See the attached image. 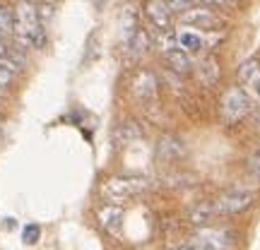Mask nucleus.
<instances>
[{"mask_svg": "<svg viewBox=\"0 0 260 250\" xmlns=\"http://www.w3.org/2000/svg\"><path fill=\"white\" fill-rule=\"evenodd\" d=\"M253 202V193L251 190H243V188H234V190H226V193L217 200L214 209L219 214H239L243 212L246 207H251Z\"/></svg>", "mask_w": 260, "mask_h": 250, "instance_id": "obj_6", "label": "nucleus"}, {"mask_svg": "<svg viewBox=\"0 0 260 250\" xmlns=\"http://www.w3.org/2000/svg\"><path fill=\"white\" fill-rule=\"evenodd\" d=\"M195 250H232L234 248V233L219 226H200L193 233Z\"/></svg>", "mask_w": 260, "mask_h": 250, "instance_id": "obj_3", "label": "nucleus"}, {"mask_svg": "<svg viewBox=\"0 0 260 250\" xmlns=\"http://www.w3.org/2000/svg\"><path fill=\"white\" fill-rule=\"evenodd\" d=\"M10 48H8V41L5 39H0V58H8Z\"/></svg>", "mask_w": 260, "mask_h": 250, "instance_id": "obj_25", "label": "nucleus"}, {"mask_svg": "<svg viewBox=\"0 0 260 250\" xmlns=\"http://www.w3.org/2000/svg\"><path fill=\"white\" fill-rule=\"evenodd\" d=\"M39 226L37 224H29V226H24V233H22V238H24V243H29V245H31V243H37V238H39Z\"/></svg>", "mask_w": 260, "mask_h": 250, "instance_id": "obj_23", "label": "nucleus"}, {"mask_svg": "<svg viewBox=\"0 0 260 250\" xmlns=\"http://www.w3.org/2000/svg\"><path fill=\"white\" fill-rule=\"evenodd\" d=\"M239 82L243 84V92L251 99L260 101V60L251 58L239 65Z\"/></svg>", "mask_w": 260, "mask_h": 250, "instance_id": "obj_9", "label": "nucleus"}, {"mask_svg": "<svg viewBox=\"0 0 260 250\" xmlns=\"http://www.w3.org/2000/svg\"><path fill=\"white\" fill-rule=\"evenodd\" d=\"M214 214H217V209H214L212 204H200V207H198V209L193 212V222L200 224V226H205V224L210 222Z\"/></svg>", "mask_w": 260, "mask_h": 250, "instance_id": "obj_20", "label": "nucleus"}, {"mask_svg": "<svg viewBox=\"0 0 260 250\" xmlns=\"http://www.w3.org/2000/svg\"><path fill=\"white\" fill-rule=\"evenodd\" d=\"M145 17L152 27L161 31V34H167L169 29H171V19H174V12L169 10V5L164 0H147L145 3Z\"/></svg>", "mask_w": 260, "mask_h": 250, "instance_id": "obj_8", "label": "nucleus"}, {"mask_svg": "<svg viewBox=\"0 0 260 250\" xmlns=\"http://www.w3.org/2000/svg\"><path fill=\"white\" fill-rule=\"evenodd\" d=\"M205 8H222V5H226L229 0H200Z\"/></svg>", "mask_w": 260, "mask_h": 250, "instance_id": "obj_24", "label": "nucleus"}, {"mask_svg": "<svg viewBox=\"0 0 260 250\" xmlns=\"http://www.w3.org/2000/svg\"><path fill=\"white\" fill-rule=\"evenodd\" d=\"M178 250H195V248H190V245H188V248H178Z\"/></svg>", "mask_w": 260, "mask_h": 250, "instance_id": "obj_27", "label": "nucleus"}, {"mask_svg": "<svg viewBox=\"0 0 260 250\" xmlns=\"http://www.w3.org/2000/svg\"><path fill=\"white\" fill-rule=\"evenodd\" d=\"M164 3L169 5V10H171V12H186V10L193 8L195 0H164Z\"/></svg>", "mask_w": 260, "mask_h": 250, "instance_id": "obj_21", "label": "nucleus"}, {"mask_svg": "<svg viewBox=\"0 0 260 250\" xmlns=\"http://www.w3.org/2000/svg\"><path fill=\"white\" fill-rule=\"evenodd\" d=\"M12 34H15V19H12V12H10V8L0 5V39L8 41V37H12Z\"/></svg>", "mask_w": 260, "mask_h": 250, "instance_id": "obj_18", "label": "nucleus"}, {"mask_svg": "<svg viewBox=\"0 0 260 250\" xmlns=\"http://www.w3.org/2000/svg\"><path fill=\"white\" fill-rule=\"evenodd\" d=\"M181 24L183 27H190V29H198V31H219V27H222V19L214 15L210 8H190L186 10V12H181Z\"/></svg>", "mask_w": 260, "mask_h": 250, "instance_id": "obj_4", "label": "nucleus"}, {"mask_svg": "<svg viewBox=\"0 0 260 250\" xmlns=\"http://www.w3.org/2000/svg\"><path fill=\"white\" fill-rule=\"evenodd\" d=\"M17 63L12 60V58H0V87L5 89L8 84L15 82V77H17Z\"/></svg>", "mask_w": 260, "mask_h": 250, "instance_id": "obj_16", "label": "nucleus"}, {"mask_svg": "<svg viewBox=\"0 0 260 250\" xmlns=\"http://www.w3.org/2000/svg\"><path fill=\"white\" fill-rule=\"evenodd\" d=\"M121 217H123L121 209H118V207H113V204H109V207H104L102 212H99V222H102L104 229H109V231H118Z\"/></svg>", "mask_w": 260, "mask_h": 250, "instance_id": "obj_15", "label": "nucleus"}, {"mask_svg": "<svg viewBox=\"0 0 260 250\" xmlns=\"http://www.w3.org/2000/svg\"><path fill=\"white\" fill-rule=\"evenodd\" d=\"M176 44H178V48H183L188 56L193 58V56H200L205 48V34L203 31H198V29H190V27H181L176 29Z\"/></svg>", "mask_w": 260, "mask_h": 250, "instance_id": "obj_10", "label": "nucleus"}, {"mask_svg": "<svg viewBox=\"0 0 260 250\" xmlns=\"http://www.w3.org/2000/svg\"><path fill=\"white\" fill-rule=\"evenodd\" d=\"M147 188V181L140 176H128V178H111L106 186H104V193L109 197H116V200H123L128 195H138Z\"/></svg>", "mask_w": 260, "mask_h": 250, "instance_id": "obj_7", "label": "nucleus"}, {"mask_svg": "<svg viewBox=\"0 0 260 250\" xmlns=\"http://www.w3.org/2000/svg\"><path fill=\"white\" fill-rule=\"evenodd\" d=\"M157 77L154 73H149V70H140L135 77H133V92L138 99L142 101H154V96H157Z\"/></svg>", "mask_w": 260, "mask_h": 250, "instance_id": "obj_11", "label": "nucleus"}, {"mask_svg": "<svg viewBox=\"0 0 260 250\" xmlns=\"http://www.w3.org/2000/svg\"><path fill=\"white\" fill-rule=\"evenodd\" d=\"M159 48H161V53H164V58H167L169 67L174 70V73L178 75H186L193 70V58L188 56L183 48H178L176 39H159Z\"/></svg>", "mask_w": 260, "mask_h": 250, "instance_id": "obj_5", "label": "nucleus"}, {"mask_svg": "<svg viewBox=\"0 0 260 250\" xmlns=\"http://www.w3.org/2000/svg\"><path fill=\"white\" fill-rule=\"evenodd\" d=\"M195 73H198V77H200V82H203L205 87L217 84V80H219V63H217V58H214L212 53H207L205 58H200Z\"/></svg>", "mask_w": 260, "mask_h": 250, "instance_id": "obj_12", "label": "nucleus"}, {"mask_svg": "<svg viewBox=\"0 0 260 250\" xmlns=\"http://www.w3.org/2000/svg\"><path fill=\"white\" fill-rule=\"evenodd\" d=\"M159 154L161 157H181L183 154V145H181V139L178 137H167V139H161V145H159Z\"/></svg>", "mask_w": 260, "mask_h": 250, "instance_id": "obj_17", "label": "nucleus"}, {"mask_svg": "<svg viewBox=\"0 0 260 250\" xmlns=\"http://www.w3.org/2000/svg\"><path fill=\"white\" fill-rule=\"evenodd\" d=\"M3 94H5V89H3V87H0V99H3Z\"/></svg>", "mask_w": 260, "mask_h": 250, "instance_id": "obj_26", "label": "nucleus"}, {"mask_svg": "<svg viewBox=\"0 0 260 250\" xmlns=\"http://www.w3.org/2000/svg\"><path fill=\"white\" fill-rule=\"evenodd\" d=\"M138 137H140V128L135 123H123L121 128H118V132H116V139L121 145H128V142H133V139H138Z\"/></svg>", "mask_w": 260, "mask_h": 250, "instance_id": "obj_19", "label": "nucleus"}, {"mask_svg": "<svg viewBox=\"0 0 260 250\" xmlns=\"http://www.w3.org/2000/svg\"><path fill=\"white\" fill-rule=\"evenodd\" d=\"M138 29H140V22H138V12H135V8H133V5L123 8V15H121V34H123V39L128 41Z\"/></svg>", "mask_w": 260, "mask_h": 250, "instance_id": "obj_14", "label": "nucleus"}, {"mask_svg": "<svg viewBox=\"0 0 260 250\" xmlns=\"http://www.w3.org/2000/svg\"><path fill=\"white\" fill-rule=\"evenodd\" d=\"M219 113L226 125L243 121L251 113V96L243 92V87H229L219 101Z\"/></svg>", "mask_w": 260, "mask_h": 250, "instance_id": "obj_2", "label": "nucleus"}, {"mask_svg": "<svg viewBox=\"0 0 260 250\" xmlns=\"http://www.w3.org/2000/svg\"><path fill=\"white\" fill-rule=\"evenodd\" d=\"M248 173L255 178H260V149L258 152H253L251 157H248Z\"/></svg>", "mask_w": 260, "mask_h": 250, "instance_id": "obj_22", "label": "nucleus"}, {"mask_svg": "<svg viewBox=\"0 0 260 250\" xmlns=\"http://www.w3.org/2000/svg\"><path fill=\"white\" fill-rule=\"evenodd\" d=\"M12 19H15V37H17L22 46L29 48L44 46V41H46L44 19H41V12H39V8L31 0H19L15 12H12Z\"/></svg>", "mask_w": 260, "mask_h": 250, "instance_id": "obj_1", "label": "nucleus"}, {"mask_svg": "<svg viewBox=\"0 0 260 250\" xmlns=\"http://www.w3.org/2000/svg\"><path fill=\"white\" fill-rule=\"evenodd\" d=\"M149 46H152V37H149L147 29H142V27H140L138 31L128 39V53H130V58L145 56V53L149 51Z\"/></svg>", "mask_w": 260, "mask_h": 250, "instance_id": "obj_13", "label": "nucleus"}]
</instances>
